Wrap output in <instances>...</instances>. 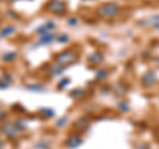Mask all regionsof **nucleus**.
<instances>
[{
  "mask_svg": "<svg viewBox=\"0 0 159 149\" xmlns=\"http://www.w3.org/2000/svg\"><path fill=\"white\" fill-rule=\"evenodd\" d=\"M3 117H4V111L2 110V108H0V120H2Z\"/></svg>",
  "mask_w": 159,
  "mask_h": 149,
  "instance_id": "f257e3e1",
  "label": "nucleus"
},
{
  "mask_svg": "<svg viewBox=\"0 0 159 149\" xmlns=\"http://www.w3.org/2000/svg\"><path fill=\"white\" fill-rule=\"evenodd\" d=\"M2 145H3V141H2V140H0V148H2Z\"/></svg>",
  "mask_w": 159,
  "mask_h": 149,
  "instance_id": "f03ea898",
  "label": "nucleus"
}]
</instances>
